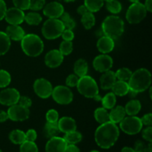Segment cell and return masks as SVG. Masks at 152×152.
<instances>
[{
	"instance_id": "cell-35",
	"label": "cell",
	"mask_w": 152,
	"mask_h": 152,
	"mask_svg": "<svg viewBox=\"0 0 152 152\" xmlns=\"http://www.w3.org/2000/svg\"><path fill=\"white\" fill-rule=\"evenodd\" d=\"M59 18H60V20L62 21V24L65 27V29L73 30L75 28L76 22L74 20V19L71 17L69 13L64 12Z\"/></svg>"
},
{
	"instance_id": "cell-8",
	"label": "cell",
	"mask_w": 152,
	"mask_h": 152,
	"mask_svg": "<svg viewBox=\"0 0 152 152\" xmlns=\"http://www.w3.org/2000/svg\"><path fill=\"white\" fill-rule=\"evenodd\" d=\"M140 118L136 116H128L120 123V128L124 133L129 135H134L140 133L142 129Z\"/></svg>"
},
{
	"instance_id": "cell-51",
	"label": "cell",
	"mask_w": 152,
	"mask_h": 152,
	"mask_svg": "<svg viewBox=\"0 0 152 152\" xmlns=\"http://www.w3.org/2000/svg\"><path fill=\"white\" fill-rule=\"evenodd\" d=\"M6 10H7V5L4 0H0V21L4 19Z\"/></svg>"
},
{
	"instance_id": "cell-40",
	"label": "cell",
	"mask_w": 152,
	"mask_h": 152,
	"mask_svg": "<svg viewBox=\"0 0 152 152\" xmlns=\"http://www.w3.org/2000/svg\"><path fill=\"white\" fill-rule=\"evenodd\" d=\"M59 51L63 56H68L73 51L72 41H62L59 45Z\"/></svg>"
},
{
	"instance_id": "cell-55",
	"label": "cell",
	"mask_w": 152,
	"mask_h": 152,
	"mask_svg": "<svg viewBox=\"0 0 152 152\" xmlns=\"http://www.w3.org/2000/svg\"><path fill=\"white\" fill-rule=\"evenodd\" d=\"M144 6H145V7L146 8L147 11L151 12L152 11V0H145Z\"/></svg>"
},
{
	"instance_id": "cell-20",
	"label": "cell",
	"mask_w": 152,
	"mask_h": 152,
	"mask_svg": "<svg viewBox=\"0 0 152 152\" xmlns=\"http://www.w3.org/2000/svg\"><path fill=\"white\" fill-rule=\"evenodd\" d=\"M5 34L10 40L13 41H21L25 35L23 28L17 25H10L7 26L6 28Z\"/></svg>"
},
{
	"instance_id": "cell-50",
	"label": "cell",
	"mask_w": 152,
	"mask_h": 152,
	"mask_svg": "<svg viewBox=\"0 0 152 152\" xmlns=\"http://www.w3.org/2000/svg\"><path fill=\"white\" fill-rule=\"evenodd\" d=\"M140 120L143 126H151L152 124V114L151 113L145 114L142 118H140Z\"/></svg>"
},
{
	"instance_id": "cell-9",
	"label": "cell",
	"mask_w": 152,
	"mask_h": 152,
	"mask_svg": "<svg viewBox=\"0 0 152 152\" xmlns=\"http://www.w3.org/2000/svg\"><path fill=\"white\" fill-rule=\"evenodd\" d=\"M51 96L53 100L59 105H68L74 99V95L69 87L64 86L53 88Z\"/></svg>"
},
{
	"instance_id": "cell-49",
	"label": "cell",
	"mask_w": 152,
	"mask_h": 152,
	"mask_svg": "<svg viewBox=\"0 0 152 152\" xmlns=\"http://www.w3.org/2000/svg\"><path fill=\"white\" fill-rule=\"evenodd\" d=\"M37 132H36L34 129H29V130L25 133V139H26V140L34 142V141L37 140Z\"/></svg>"
},
{
	"instance_id": "cell-58",
	"label": "cell",
	"mask_w": 152,
	"mask_h": 152,
	"mask_svg": "<svg viewBox=\"0 0 152 152\" xmlns=\"http://www.w3.org/2000/svg\"><path fill=\"white\" fill-rule=\"evenodd\" d=\"M129 1H131L132 3H135V2H138L139 0H129Z\"/></svg>"
},
{
	"instance_id": "cell-31",
	"label": "cell",
	"mask_w": 152,
	"mask_h": 152,
	"mask_svg": "<svg viewBox=\"0 0 152 152\" xmlns=\"http://www.w3.org/2000/svg\"><path fill=\"white\" fill-rule=\"evenodd\" d=\"M104 4V0H84V5L91 13L97 12Z\"/></svg>"
},
{
	"instance_id": "cell-19",
	"label": "cell",
	"mask_w": 152,
	"mask_h": 152,
	"mask_svg": "<svg viewBox=\"0 0 152 152\" xmlns=\"http://www.w3.org/2000/svg\"><path fill=\"white\" fill-rule=\"evenodd\" d=\"M58 126L60 132L64 134L77 130V123L75 120L70 117H63L58 120Z\"/></svg>"
},
{
	"instance_id": "cell-13",
	"label": "cell",
	"mask_w": 152,
	"mask_h": 152,
	"mask_svg": "<svg viewBox=\"0 0 152 152\" xmlns=\"http://www.w3.org/2000/svg\"><path fill=\"white\" fill-rule=\"evenodd\" d=\"M114 61L112 58L107 54H101L96 56L93 61V67L96 71L104 73L111 70Z\"/></svg>"
},
{
	"instance_id": "cell-53",
	"label": "cell",
	"mask_w": 152,
	"mask_h": 152,
	"mask_svg": "<svg viewBox=\"0 0 152 152\" xmlns=\"http://www.w3.org/2000/svg\"><path fill=\"white\" fill-rule=\"evenodd\" d=\"M7 120H8L7 113L5 112V111L0 110V123H4V122L7 121Z\"/></svg>"
},
{
	"instance_id": "cell-22",
	"label": "cell",
	"mask_w": 152,
	"mask_h": 152,
	"mask_svg": "<svg viewBox=\"0 0 152 152\" xmlns=\"http://www.w3.org/2000/svg\"><path fill=\"white\" fill-rule=\"evenodd\" d=\"M126 111L124 107L122 105H117L111 108V112L109 113V120L112 123L117 124L120 123L126 117Z\"/></svg>"
},
{
	"instance_id": "cell-41",
	"label": "cell",
	"mask_w": 152,
	"mask_h": 152,
	"mask_svg": "<svg viewBox=\"0 0 152 152\" xmlns=\"http://www.w3.org/2000/svg\"><path fill=\"white\" fill-rule=\"evenodd\" d=\"M46 120L48 123H57L59 120V114L55 109H50L46 113Z\"/></svg>"
},
{
	"instance_id": "cell-16",
	"label": "cell",
	"mask_w": 152,
	"mask_h": 152,
	"mask_svg": "<svg viewBox=\"0 0 152 152\" xmlns=\"http://www.w3.org/2000/svg\"><path fill=\"white\" fill-rule=\"evenodd\" d=\"M67 142L64 138L59 137H53L50 138L45 145L46 152H65L67 148Z\"/></svg>"
},
{
	"instance_id": "cell-6",
	"label": "cell",
	"mask_w": 152,
	"mask_h": 152,
	"mask_svg": "<svg viewBox=\"0 0 152 152\" xmlns=\"http://www.w3.org/2000/svg\"><path fill=\"white\" fill-rule=\"evenodd\" d=\"M64 30L65 27L60 19H48L43 24L42 34L47 39L53 40L61 37Z\"/></svg>"
},
{
	"instance_id": "cell-52",
	"label": "cell",
	"mask_w": 152,
	"mask_h": 152,
	"mask_svg": "<svg viewBox=\"0 0 152 152\" xmlns=\"http://www.w3.org/2000/svg\"><path fill=\"white\" fill-rule=\"evenodd\" d=\"M65 152H80V151L75 144H68Z\"/></svg>"
},
{
	"instance_id": "cell-32",
	"label": "cell",
	"mask_w": 152,
	"mask_h": 152,
	"mask_svg": "<svg viewBox=\"0 0 152 152\" xmlns=\"http://www.w3.org/2000/svg\"><path fill=\"white\" fill-rule=\"evenodd\" d=\"M81 22L86 29H91L92 27L94 26L95 22H96V19H95L94 13L90 11L85 13L84 15L82 16Z\"/></svg>"
},
{
	"instance_id": "cell-5",
	"label": "cell",
	"mask_w": 152,
	"mask_h": 152,
	"mask_svg": "<svg viewBox=\"0 0 152 152\" xmlns=\"http://www.w3.org/2000/svg\"><path fill=\"white\" fill-rule=\"evenodd\" d=\"M77 90L80 94L87 98L94 99L99 94V87L94 79L88 75L79 78L77 83Z\"/></svg>"
},
{
	"instance_id": "cell-48",
	"label": "cell",
	"mask_w": 152,
	"mask_h": 152,
	"mask_svg": "<svg viewBox=\"0 0 152 152\" xmlns=\"http://www.w3.org/2000/svg\"><path fill=\"white\" fill-rule=\"evenodd\" d=\"M134 150L135 152H148L145 144L140 140H137L135 142Z\"/></svg>"
},
{
	"instance_id": "cell-39",
	"label": "cell",
	"mask_w": 152,
	"mask_h": 152,
	"mask_svg": "<svg viewBox=\"0 0 152 152\" xmlns=\"http://www.w3.org/2000/svg\"><path fill=\"white\" fill-rule=\"evenodd\" d=\"M11 82V76L10 73L5 70H0V88H4L7 87Z\"/></svg>"
},
{
	"instance_id": "cell-60",
	"label": "cell",
	"mask_w": 152,
	"mask_h": 152,
	"mask_svg": "<svg viewBox=\"0 0 152 152\" xmlns=\"http://www.w3.org/2000/svg\"><path fill=\"white\" fill-rule=\"evenodd\" d=\"M91 152H99V151H96V150H93V151H91Z\"/></svg>"
},
{
	"instance_id": "cell-36",
	"label": "cell",
	"mask_w": 152,
	"mask_h": 152,
	"mask_svg": "<svg viewBox=\"0 0 152 152\" xmlns=\"http://www.w3.org/2000/svg\"><path fill=\"white\" fill-rule=\"evenodd\" d=\"M20 152H38V147L37 144L32 141L25 140L20 144Z\"/></svg>"
},
{
	"instance_id": "cell-44",
	"label": "cell",
	"mask_w": 152,
	"mask_h": 152,
	"mask_svg": "<svg viewBox=\"0 0 152 152\" xmlns=\"http://www.w3.org/2000/svg\"><path fill=\"white\" fill-rule=\"evenodd\" d=\"M79 81V77H77L75 74H70L68 76L65 80V83L68 87H76L77 86V83Z\"/></svg>"
},
{
	"instance_id": "cell-57",
	"label": "cell",
	"mask_w": 152,
	"mask_h": 152,
	"mask_svg": "<svg viewBox=\"0 0 152 152\" xmlns=\"http://www.w3.org/2000/svg\"><path fill=\"white\" fill-rule=\"evenodd\" d=\"M147 150H148V152H152V144H151V142H149L148 145L147 146Z\"/></svg>"
},
{
	"instance_id": "cell-33",
	"label": "cell",
	"mask_w": 152,
	"mask_h": 152,
	"mask_svg": "<svg viewBox=\"0 0 152 152\" xmlns=\"http://www.w3.org/2000/svg\"><path fill=\"white\" fill-rule=\"evenodd\" d=\"M63 138L67 144H77L82 140L83 136H82L81 133L77 132V131H74V132L65 134Z\"/></svg>"
},
{
	"instance_id": "cell-34",
	"label": "cell",
	"mask_w": 152,
	"mask_h": 152,
	"mask_svg": "<svg viewBox=\"0 0 152 152\" xmlns=\"http://www.w3.org/2000/svg\"><path fill=\"white\" fill-rule=\"evenodd\" d=\"M25 21L30 25H38L42 21V17L39 13L30 12L25 15Z\"/></svg>"
},
{
	"instance_id": "cell-47",
	"label": "cell",
	"mask_w": 152,
	"mask_h": 152,
	"mask_svg": "<svg viewBox=\"0 0 152 152\" xmlns=\"http://www.w3.org/2000/svg\"><path fill=\"white\" fill-rule=\"evenodd\" d=\"M61 37L65 41H72L74 38V34L72 30L65 29L62 33Z\"/></svg>"
},
{
	"instance_id": "cell-12",
	"label": "cell",
	"mask_w": 152,
	"mask_h": 152,
	"mask_svg": "<svg viewBox=\"0 0 152 152\" xmlns=\"http://www.w3.org/2000/svg\"><path fill=\"white\" fill-rule=\"evenodd\" d=\"M19 97L20 94L16 88H4L0 92V104L5 106H11L18 103Z\"/></svg>"
},
{
	"instance_id": "cell-28",
	"label": "cell",
	"mask_w": 152,
	"mask_h": 152,
	"mask_svg": "<svg viewBox=\"0 0 152 152\" xmlns=\"http://www.w3.org/2000/svg\"><path fill=\"white\" fill-rule=\"evenodd\" d=\"M102 107L105 109H111L114 108L117 103V97L113 92H110L105 95L101 99Z\"/></svg>"
},
{
	"instance_id": "cell-1",
	"label": "cell",
	"mask_w": 152,
	"mask_h": 152,
	"mask_svg": "<svg viewBox=\"0 0 152 152\" xmlns=\"http://www.w3.org/2000/svg\"><path fill=\"white\" fill-rule=\"evenodd\" d=\"M120 136L117 124L108 121L100 124L95 132V141L100 148L108 149L115 144Z\"/></svg>"
},
{
	"instance_id": "cell-26",
	"label": "cell",
	"mask_w": 152,
	"mask_h": 152,
	"mask_svg": "<svg viewBox=\"0 0 152 152\" xmlns=\"http://www.w3.org/2000/svg\"><path fill=\"white\" fill-rule=\"evenodd\" d=\"M60 133V131L59 129L57 123H48L47 122L45 125L44 127V134L46 137L52 138L53 137L58 136V134Z\"/></svg>"
},
{
	"instance_id": "cell-54",
	"label": "cell",
	"mask_w": 152,
	"mask_h": 152,
	"mask_svg": "<svg viewBox=\"0 0 152 152\" xmlns=\"http://www.w3.org/2000/svg\"><path fill=\"white\" fill-rule=\"evenodd\" d=\"M77 11L80 16H83V15H84L86 13L88 12V10L87 7H86L84 4H83V5H80V7L77 8Z\"/></svg>"
},
{
	"instance_id": "cell-29",
	"label": "cell",
	"mask_w": 152,
	"mask_h": 152,
	"mask_svg": "<svg viewBox=\"0 0 152 152\" xmlns=\"http://www.w3.org/2000/svg\"><path fill=\"white\" fill-rule=\"evenodd\" d=\"M9 139L13 144L20 145L24 141L26 140V139H25V133L22 131L19 130V129H15V130H13L10 133Z\"/></svg>"
},
{
	"instance_id": "cell-45",
	"label": "cell",
	"mask_w": 152,
	"mask_h": 152,
	"mask_svg": "<svg viewBox=\"0 0 152 152\" xmlns=\"http://www.w3.org/2000/svg\"><path fill=\"white\" fill-rule=\"evenodd\" d=\"M142 137L145 140L148 142H152V127L151 126H148L143 129L142 132Z\"/></svg>"
},
{
	"instance_id": "cell-11",
	"label": "cell",
	"mask_w": 152,
	"mask_h": 152,
	"mask_svg": "<svg viewBox=\"0 0 152 152\" xmlns=\"http://www.w3.org/2000/svg\"><path fill=\"white\" fill-rule=\"evenodd\" d=\"M53 86L48 80L44 78L37 79L34 83V91L36 94L42 99H48L51 96Z\"/></svg>"
},
{
	"instance_id": "cell-7",
	"label": "cell",
	"mask_w": 152,
	"mask_h": 152,
	"mask_svg": "<svg viewBox=\"0 0 152 152\" xmlns=\"http://www.w3.org/2000/svg\"><path fill=\"white\" fill-rule=\"evenodd\" d=\"M147 12L144 4L140 1L132 3L126 12V18L130 24H138L146 17Z\"/></svg>"
},
{
	"instance_id": "cell-27",
	"label": "cell",
	"mask_w": 152,
	"mask_h": 152,
	"mask_svg": "<svg viewBox=\"0 0 152 152\" xmlns=\"http://www.w3.org/2000/svg\"><path fill=\"white\" fill-rule=\"evenodd\" d=\"M10 39L5 32L0 31V56L4 55L8 52L10 48Z\"/></svg>"
},
{
	"instance_id": "cell-62",
	"label": "cell",
	"mask_w": 152,
	"mask_h": 152,
	"mask_svg": "<svg viewBox=\"0 0 152 152\" xmlns=\"http://www.w3.org/2000/svg\"><path fill=\"white\" fill-rule=\"evenodd\" d=\"M0 152H2V151H1V149H0Z\"/></svg>"
},
{
	"instance_id": "cell-18",
	"label": "cell",
	"mask_w": 152,
	"mask_h": 152,
	"mask_svg": "<svg viewBox=\"0 0 152 152\" xmlns=\"http://www.w3.org/2000/svg\"><path fill=\"white\" fill-rule=\"evenodd\" d=\"M98 50L103 54H107L112 51L114 48V41L113 39L106 36H102L96 42Z\"/></svg>"
},
{
	"instance_id": "cell-2",
	"label": "cell",
	"mask_w": 152,
	"mask_h": 152,
	"mask_svg": "<svg viewBox=\"0 0 152 152\" xmlns=\"http://www.w3.org/2000/svg\"><path fill=\"white\" fill-rule=\"evenodd\" d=\"M128 83L130 91L137 94L145 91L151 86V73L146 68H139L132 73Z\"/></svg>"
},
{
	"instance_id": "cell-38",
	"label": "cell",
	"mask_w": 152,
	"mask_h": 152,
	"mask_svg": "<svg viewBox=\"0 0 152 152\" xmlns=\"http://www.w3.org/2000/svg\"><path fill=\"white\" fill-rule=\"evenodd\" d=\"M106 8L111 13L117 14L121 12L122 4L117 0H111V1H106Z\"/></svg>"
},
{
	"instance_id": "cell-15",
	"label": "cell",
	"mask_w": 152,
	"mask_h": 152,
	"mask_svg": "<svg viewBox=\"0 0 152 152\" xmlns=\"http://www.w3.org/2000/svg\"><path fill=\"white\" fill-rule=\"evenodd\" d=\"M25 13L17 7H10L7 9L4 16L6 22L10 25H19L25 21Z\"/></svg>"
},
{
	"instance_id": "cell-42",
	"label": "cell",
	"mask_w": 152,
	"mask_h": 152,
	"mask_svg": "<svg viewBox=\"0 0 152 152\" xmlns=\"http://www.w3.org/2000/svg\"><path fill=\"white\" fill-rule=\"evenodd\" d=\"M15 7L22 10H26L30 9L31 0H13Z\"/></svg>"
},
{
	"instance_id": "cell-25",
	"label": "cell",
	"mask_w": 152,
	"mask_h": 152,
	"mask_svg": "<svg viewBox=\"0 0 152 152\" xmlns=\"http://www.w3.org/2000/svg\"><path fill=\"white\" fill-rule=\"evenodd\" d=\"M88 65V62L84 59H79L75 62L74 65V74L79 77H82L85 75H87Z\"/></svg>"
},
{
	"instance_id": "cell-14",
	"label": "cell",
	"mask_w": 152,
	"mask_h": 152,
	"mask_svg": "<svg viewBox=\"0 0 152 152\" xmlns=\"http://www.w3.org/2000/svg\"><path fill=\"white\" fill-rule=\"evenodd\" d=\"M64 12L63 5L57 1H51L43 7V13L48 19H59Z\"/></svg>"
},
{
	"instance_id": "cell-56",
	"label": "cell",
	"mask_w": 152,
	"mask_h": 152,
	"mask_svg": "<svg viewBox=\"0 0 152 152\" xmlns=\"http://www.w3.org/2000/svg\"><path fill=\"white\" fill-rule=\"evenodd\" d=\"M121 152H135L134 148H130V147H124V148L122 149Z\"/></svg>"
},
{
	"instance_id": "cell-23",
	"label": "cell",
	"mask_w": 152,
	"mask_h": 152,
	"mask_svg": "<svg viewBox=\"0 0 152 152\" xmlns=\"http://www.w3.org/2000/svg\"><path fill=\"white\" fill-rule=\"evenodd\" d=\"M111 90L116 96H123L129 94L130 88H129V83L127 82L117 80L114 83V86L111 88Z\"/></svg>"
},
{
	"instance_id": "cell-10",
	"label": "cell",
	"mask_w": 152,
	"mask_h": 152,
	"mask_svg": "<svg viewBox=\"0 0 152 152\" xmlns=\"http://www.w3.org/2000/svg\"><path fill=\"white\" fill-rule=\"evenodd\" d=\"M9 107L10 108L7 110V115H8V119L11 120L12 121H25L29 118V108H25V107L22 106L18 103Z\"/></svg>"
},
{
	"instance_id": "cell-43",
	"label": "cell",
	"mask_w": 152,
	"mask_h": 152,
	"mask_svg": "<svg viewBox=\"0 0 152 152\" xmlns=\"http://www.w3.org/2000/svg\"><path fill=\"white\" fill-rule=\"evenodd\" d=\"M45 5V0H31L30 9L34 11H37L43 9Z\"/></svg>"
},
{
	"instance_id": "cell-17",
	"label": "cell",
	"mask_w": 152,
	"mask_h": 152,
	"mask_svg": "<svg viewBox=\"0 0 152 152\" xmlns=\"http://www.w3.org/2000/svg\"><path fill=\"white\" fill-rule=\"evenodd\" d=\"M64 60V56L59 50L53 49L46 53L45 56V63L50 68L59 67Z\"/></svg>"
},
{
	"instance_id": "cell-59",
	"label": "cell",
	"mask_w": 152,
	"mask_h": 152,
	"mask_svg": "<svg viewBox=\"0 0 152 152\" xmlns=\"http://www.w3.org/2000/svg\"><path fill=\"white\" fill-rule=\"evenodd\" d=\"M64 1H65V2H73V1H74L75 0H64Z\"/></svg>"
},
{
	"instance_id": "cell-4",
	"label": "cell",
	"mask_w": 152,
	"mask_h": 152,
	"mask_svg": "<svg viewBox=\"0 0 152 152\" xmlns=\"http://www.w3.org/2000/svg\"><path fill=\"white\" fill-rule=\"evenodd\" d=\"M125 24L123 19L117 16H108L104 19L101 29L104 36L113 39H118L124 32Z\"/></svg>"
},
{
	"instance_id": "cell-46",
	"label": "cell",
	"mask_w": 152,
	"mask_h": 152,
	"mask_svg": "<svg viewBox=\"0 0 152 152\" xmlns=\"http://www.w3.org/2000/svg\"><path fill=\"white\" fill-rule=\"evenodd\" d=\"M18 103L19 105H22V106L25 107V108H29L31 106V105H32V100L31 99V98L28 97L26 96H20Z\"/></svg>"
},
{
	"instance_id": "cell-30",
	"label": "cell",
	"mask_w": 152,
	"mask_h": 152,
	"mask_svg": "<svg viewBox=\"0 0 152 152\" xmlns=\"http://www.w3.org/2000/svg\"><path fill=\"white\" fill-rule=\"evenodd\" d=\"M94 118L96 122L100 124L107 123L109 120V113L108 112L107 109L102 108H98L94 111Z\"/></svg>"
},
{
	"instance_id": "cell-61",
	"label": "cell",
	"mask_w": 152,
	"mask_h": 152,
	"mask_svg": "<svg viewBox=\"0 0 152 152\" xmlns=\"http://www.w3.org/2000/svg\"><path fill=\"white\" fill-rule=\"evenodd\" d=\"M104 1H111V0H104Z\"/></svg>"
},
{
	"instance_id": "cell-3",
	"label": "cell",
	"mask_w": 152,
	"mask_h": 152,
	"mask_svg": "<svg viewBox=\"0 0 152 152\" xmlns=\"http://www.w3.org/2000/svg\"><path fill=\"white\" fill-rule=\"evenodd\" d=\"M21 48L24 53L31 57L39 56L44 50V43L37 34H25L21 40Z\"/></svg>"
},
{
	"instance_id": "cell-37",
	"label": "cell",
	"mask_w": 152,
	"mask_h": 152,
	"mask_svg": "<svg viewBox=\"0 0 152 152\" xmlns=\"http://www.w3.org/2000/svg\"><path fill=\"white\" fill-rule=\"evenodd\" d=\"M132 72L129 68H121L117 71L115 73L116 78L118 79V80L122 81H129L132 76Z\"/></svg>"
},
{
	"instance_id": "cell-21",
	"label": "cell",
	"mask_w": 152,
	"mask_h": 152,
	"mask_svg": "<svg viewBox=\"0 0 152 152\" xmlns=\"http://www.w3.org/2000/svg\"><path fill=\"white\" fill-rule=\"evenodd\" d=\"M115 73L114 71H109L104 72L100 77V87L103 90H109L111 89L114 83L117 81Z\"/></svg>"
},
{
	"instance_id": "cell-24",
	"label": "cell",
	"mask_w": 152,
	"mask_h": 152,
	"mask_svg": "<svg viewBox=\"0 0 152 152\" xmlns=\"http://www.w3.org/2000/svg\"><path fill=\"white\" fill-rule=\"evenodd\" d=\"M140 102L137 99H132L126 103L124 107L126 114L128 116H136L141 110Z\"/></svg>"
}]
</instances>
